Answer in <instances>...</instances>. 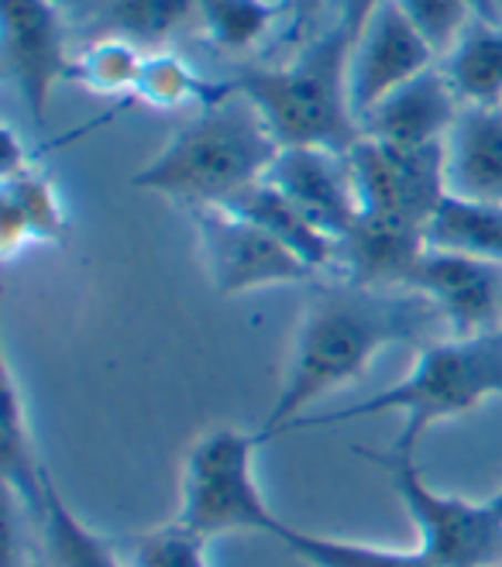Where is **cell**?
Wrapping results in <instances>:
<instances>
[{"label":"cell","mask_w":502,"mask_h":567,"mask_svg":"<svg viewBox=\"0 0 502 567\" xmlns=\"http://www.w3.org/2000/svg\"><path fill=\"white\" fill-rule=\"evenodd\" d=\"M438 320L441 313L433 303L410 289L386 292L345 282L314 292L299 313L283 389L258 430V441L279 437L317 399L361 379L386 348L423 344Z\"/></svg>","instance_id":"obj_1"},{"label":"cell","mask_w":502,"mask_h":567,"mask_svg":"<svg viewBox=\"0 0 502 567\" xmlns=\"http://www.w3.org/2000/svg\"><path fill=\"white\" fill-rule=\"evenodd\" d=\"M279 145L258 107L234 86L230 96L199 111L145 169L131 176L139 189L204 207H224L262 183Z\"/></svg>","instance_id":"obj_2"},{"label":"cell","mask_w":502,"mask_h":567,"mask_svg":"<svg viewBox=\"0 0 502 567\" xmlns=\"http://www.w3.org/2000/svg\"><path fill=\"white\" fill-rule=\"evenodd\" d=\"M485 399H502V327L479 333V338L427 341L417 364L396 385L338 413L299 416L289 430L399 413L403 430H399L389 454L413 457L417 444L433 423L475 413Z\"/></svg>","instance_id":"obj_3"},{"label":"cell","mask_w":502,"mask_h":567,"mask_svg":"<svg viewBox=\"0 0 502 567\" xmlns=\"http://www.w3.org/2000/svg\"><path fill=\"white\" fill-rule=\"evenodd\" d=\"M351 35L334 24L283 70H255L234 80L269 124L279 148H327L348 155L361 127L348 93Z\"/></svg>","instance_id":"obj_4"},{"label":"cell","mask_w":502,"mask_h":567,"mask_svg":"<svg viewBox=\"0 0 502 567\" xmlns=\"http://www.w3.org/2000/svg\"><path fill=\"white\" fill-rule=\"evenodd\" d=\"M258 433L238 426H211L189 444L180 475V513L173 523L204 537L207 544L224 533H276L283 519L262 498L255 478Z\"/></svg>","instance_id":"obj_5"},{"label":"cell","mask_w":502,"mask_h":567,"mask_svg":"<svg viewBox=\"0 0 502 567\" xmlns=\"http://www.w3.org/2000/svg\"><path fill=\"white\" fill-rule=\"evenodd\" d=\"M389 475L399 503L420 529V550L438 567H492L502 560V516L489 503H468L430 488L413 464L399 454H368Z\"/></svg>","instance_id":"obj_6"},{"label":"cell","mask_w":502,"mask_h":567,"mask_svg":"<svg viewBox=\"0 0 502 567\" xmlns=\"http://www.w3.org/2000/svg\"><path fill=\"white\" fill-rule=\"evenodd\" d=\"M348 169L361 210L403 217L427 227L430 214L448 196V152L438 145H389L358 138L348 152Z\"/></svg>","instance_id":"obj_7"},{"label":"cell","mask_w":502,"mask_h":567,"mask_svg":"<svg viewBox=\"0 0 502 567\" xmlns=\"http://www.w3.org/2000/svg\"><path fill=\"white\" fill-rule=\"evenodd\" d=\"M196 235L217 296H242L265 286L307 282L314 269L273 235L224 207L196 210Z\"/></svg>","instance_id":"obj_8"},{"label":"cell","mask_w":502,"mask_h":567,"mask_svg":"<svg viewBox=\"0 0 502 567\" xmlns=\"http://www.w3.org/2000/svg\"><path fill=\"white\" fill-rule=\"evenodd\" d=\"M433 49L417 35L396 0H382L351 42L348 59V93L351 111L361 121L382 96L433 70Z\"/></svg>","instance_id":"obj_9"},{"label":"cell","mask_w":502,"mask_h":567,"mask_svg":"<svg viewBox=\"0 0 502 567\" xmlns=\"http://www.w3.org/2000/svg\"><path fill=\"white\" fill-rule=\"evenodd\" d=\"M407 289L433 303L454 338H479L502 327V265L495 261L427 248Z\"/></svg>","instance_id":"obj_10"},{"label":"cell","mask_w":502,"mask_h":567,"mask_svg":"<svg viewBox=\"0 0 502 567\" xmlns=\"http://www.w3.org/2000/svg\"><path fill=\"white\" fill-rule=\"evenodd\" d=\"M4 8V65L35 124L45 121L59 80L73 73L65 24L52 0H0Z\"/></svg>","instance_id":"obj_11"},{"label":"cell","mask_w":502,"mask_h":567,"mask_svg":"<svg viewBox=\"0 0 502 567\" xmlns=\"http://www.w3.org/2000/svg\"><path fill=\"white\" fill-rule=\"evenodd\" d=\"M289 204L327 238L341 241L361 214L358 189L348 169V155L327 148H279L265 173Z\"/></svg>","instance_id":"obj_12"},{"label":"cell","mask_w":502,"mask_h":567,"mask_svg":"<svg viewBox=\"0 0 502 567\" xmlns=\"http://www.w3.org/2000/svg\"><path fill=\"white\" fill-rule=\"evenodd\" d=\"M458 93L444 70H427L382 96L379 104L368 111L358 127L361 138H376L389 145H438L448 142L451 127L458 121Z\"/></svg>","instance_id":"obj_13"},{"label":"cell","mask_w":502,"mask_h":567,"mask_svg":"<svg viewBox=\"0 0 502 567\" xmlns=\"http://www.w3.org/2000/svg\"><path fill=\"white\" fill-rule=\"evenodd\" d=\"M423 251L427 238L420 224L372 210H361L351 230L338 241V258L348 269V282L368 289H407V279Z\"/></svg>","instance_id":"obj_14"},{"label":"cell","mask_w":502,"mask_h":567,"mask_svg":"<svg viewBox=\"0 0 502 567\" xmlns=\"http://www.w3.org/2000/svg\"><path fill=\"white\" fill-rule=\"evenodd\" d=\"M444 152L448 193L502 207V107H464Z\"/></svg>","instance_id":"obj_15"},{"label":"cell","mask_w":502,"mask_h":567,"mask_svg":"<svg viewBox=\"0 0 502 567\" xmlns=\"http://www.w3.org/2000/svg\"><path fill=\"white\" fill-rule=\"evenodd\" d=\"M224 210L238 214V217L252 220L255 227H262L265 235H273L296 258H304L314 272L327 269L330 261H338V241L327 238L324 230H317L276 186H269L265 179L234 196L230 204H224Z\"/></svg>","instance_id":"obj_16"},{"label":"cell","mask_w":502,"mask_h":567,"mask_svg":"<svg viewBox=\"0 0 502 567\" xmlns=\"http://www.w3.org/2000/svg\"><path fill=\"white\" fill-rule=\"evenodd\" d=\"M4 255L11 258L21 245L62 241L65 214L59 207L55 186L31 165L4 176Z\"/></svg>","instance_id":"obj_17"},{"label":"cell","mask_w":502,"mask_h":567,"mask_svg":"<svg viewBox=\"0 0 502 567\" xmlns=\"http://www.w3.org/2000/svg\"><path fill=\"white\" fill-rule=\"evenodd\" d=\"M427 248L502 265V207L448 193L423 227Z\"/></svg>","instance_id":"obj_18"},{"label":"cell","mask_w":502,"mask_h":567,"mask_svg":"<svg viewBox=\"0 0 502 567\" xmlns=\"http://www.w3.org/2000/svg\"><path fill=\"white\" fill-rule=\"evenodd\" d=\"M196 0H83L80 11L100 39L158 45L193 14Z\"/></svg>","instance_id":"obj_19"},{"label":"cell","mask_w":502,"mask_h":567,"mask_svg":"<svg viewBox=\"0 0 502 567\" xmlns=\"http://www.w3.org/2000/svg\"><path fill=\"white\" fill-rule=\"evenodd\" d=\"M444 76L468 107H502V28L472 21L444 55Z\"/></svg>","instance_id":"obj_20"},{"label":"cell","mask_w":502,"mask_h":567,"mask_svg":"<svg viewBox=\"0 0 502 567\" xmlns=\"http://www.w3.org/2000/svg\"><path fill=\"white\" fill-rule=\"evenodd\" d=\"M39 519H42L49 567H121L111 544L70 509V503L59 495L49 472H45V506Z\"/></svg>","instance_id":"obj_21"},{"label":"cell","mask_w":502,"mask_h":567,"mask_svg":"<svg viewBox=\"0 0 502 567\" xmlns=\"http://www.w3.org/2000/svg\"><path fill=\"white\" fill-rule=\"evenodd\" d=\"M276 540L307 567H438L420 547L396 550V547H376V544H361V540L320 537V533L296 529L289 523H283Z\"/></svg>","instance_id":"obj_22"},{"label":"cell","mask_w":502,"mask_h":567,"mask_svg":"<svg viewBox=\"0 0 502 567\" xmlns=\"http://www.w3.org/2000/svg\"><path fill=\"white\" fill-rule=\"evenodd\" d=\"M0 464H4V482L21 498L24 509L42 516L45 506V468L31 444V426L21 403V392L14 375L8 372L4 382V447H0Z\"/></svg>","instance_id":"obj_23"},{"label":"cell","mask_w":502,"mask_h":567,"mask_svg":"<svg viewBox=\"0 0 502 567\" xmlns=\"http://www.w3.org/2000/svg\"><path fill=\"white\" fill-rule=\"evenodd\" d=\"M234 83H207L199 73H193L189 65L173 55V52H155L145 55L142 73L135 83V96L145 100L148 107H186L196 104L199 111L217 104V100L230 96Z\"/></svg>","instance_id":"obj_24"},{"label":"cell","mask_w":502,"mask_h":567,"mask_svg":"<svg viewBox=\"0 0 502 567\" xmlns=\"http://www.w3.org/2000/svg\"><path fill=\"white\" fill-rule=\"evenodd\" d=\"M199 21H204L207 35L227 49L242 52L252 42H258L286 8L273 4V0H196Z\"/></svg>","instance_id":"obj_25"},{"label":"cell","mask_w":502,"mask_h":567,"mask_svg":"<svg viewBox=\"0 0 502 567\" xmlns=\"http://www.w3.org/2000/svg\"><path fill=\"white\" fill-rule=\"evenodd\" d=\"M145 55H139V45H131L124 39H96L93 45L83 49V55L73 62V80L96 93H135L139 73H142Z\"/></svg>","instance_id":"obj_26"},{"label":"cell","mask_w":502,"mask_h":567,"mask_svg":"<svg viewBox=\"0 0 502 567\" xmlns=\"http://www.w3.org/2000/svg\"><path fill=\"white\" fill-rule=\"evenodd\" d=\"M396 8L407 14L433 55H448L464 39L472 21H479L468 0H396Z\"/></svg>","instance_id":"obj_27"},{"label":"cell","mask_w":502,"mask_h":567,"mask_svg":"<svg viewBox=\"0 0 502 567\" xmlns=\"http://www.w3.org/2000/svg\"><path fill=\"white\" fill-rule=\"evenodd\" d=\"M131 567H211L207 540L180 523L148 529L131 547Z\"/></svg>","instance_id":"obj_28"},{"label":"cell","mask_w":502,"mask_h":567,"mask_svg":"<svg viewBox=\"0 0 502 567\" xmlns=\"http://www.w3.org/2000/svg\"><path fill=\"white\" fill-rule=\"evenodd\" d=\"M382 4V0H338V24L351 35V42L358 39V31L365 28V21L372 18V11Z\"/></svg>","instance_id":"obj_29"},{"label":"cell","mask_w":502,"mask_h":567,"mask_svg":"<svg viewBox=\"0 0 502 567\" xmlns=\"http://www.w3.org/2000/svg\"><path fill=\"white\" fill-rule=\"evenodd\" d=\"M324 4H327V0H283V8L293 14V35H304L307 28H314Z\"/></svg>","instance_id":"obj_30"},{"label":"cell","mask_w":502,"mask_h":567,"mask_svg":"<svg viewBox=\"0 0 502 567\" xmlns=\"http://www.w3.org/2000/svg\"><path fill=\"white\" fill-rule=\"evenodd\" d=\"M475 11L479 21H489V24H499V8H495V0H468Z\"/></svg>","instance_id":"obj_31"},{"label":"cell","mask_w":502,"mask_h":567,"mask_svg":"<svg viewBox=\"0 0 502 567\" xmlns=\"http://www.w3.org/2000/svg\"><path fill=\"white\" fill-rule=\"evenodd\" d=\"M489 503H492V506L499 509V516H502V488H499V492H495V495L489 498Z\"/></svg>","instance_id":"obj_32"}]
</instances>
